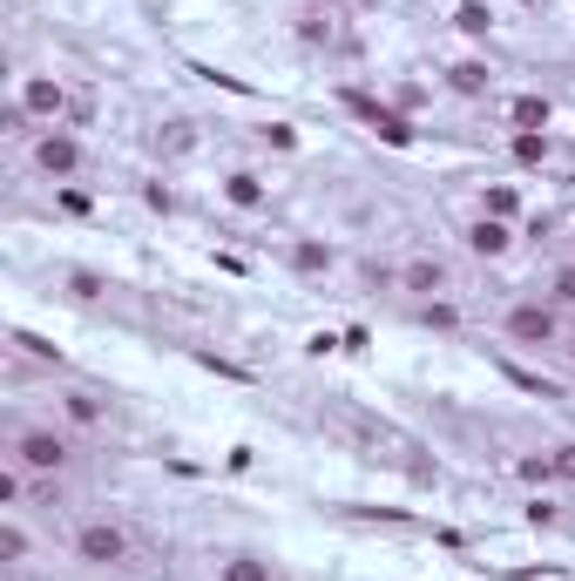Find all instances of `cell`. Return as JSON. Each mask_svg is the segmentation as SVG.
Instances as JSON below:
<instances>
[{
    "instance_id": "6da1fadb",
    "label": "cell",
    "mask_w": 575,
    "mask_h": 581,
    "mask_svg": "<svg viewBox=\"0 0 575 581\" xmlns=\"http://www.w3.org/2000/svg\"><path fill=\"white\" fill-rule=\"evenodd\" d=\"M508 339H514V345H555V339H562L555 304H549V298H522V304H508Z\"/></svg>"
},
{
    "instance_id": "7a4b0ae2",
    "label": "cell",
    "mask_w": 575,
    "mask_h": 581,
    "mask_svg": "<svg viewBox=\"0 0 575 581\" xmlns=\"http://www.w3.org/2000/svg\"><path fill=\"white\" fill-rule=\"evenodd\" d=\"M75 561H88V568H123L129 561V534L115 528V521H82L75 528Z\"/></svg>"
},
{
    "instance_id": "3957f363",
    "label": "cell",
    "mask_w": 575,
    "mask_h": 581,
    "mask_svg": "<svg viewBox=\"0 0 575 581\" xmlns=\"http://www.w3.org/2000/svg\"><path fill=\"white\" fill-rule=\"evenodd\" d=\"M8 460H21L27 473H62L68 467V440L54 433V426H27V433H14V453Z\"/></svg>"
},
{
    "instance_id": "277c9868",
    "label": "cell",
    "mask_w": 575,
    "mask_h": 581,
    "mask_svg": "<svg viewBox=\"0 0 575 581\" xmlns=\"http://www.w3.org/2000/svg\"><path fill=\"white\" fill-rule=\"evenodd\" d=\"M21 109L35 115L41 129H68V109H75V102H68V88L54 81V75H27V81H21Z\"/></svg>"
},
{
    "instance_id": "5b68a950",
    "label": "cell",
    "mask_w": 575,
    "mask_h": 581,
    "mask_svg": "<svg viewBox=\"0 0 575 581\" xmlns=\"http://www.w3.org/2000/svg\"><path fill=\"white\" fill-rule=\"evenodd\" d=\"M35 169L54 176V182H68V176L82 169V142H75V129H41V136H35Z\"/></svg>"
},
{
    "instance_id": "8992f818",
    "label": "cell",
    "mask_w": 575,
    "mask_h": 581,
    "mask_svg": "<svg viewBox=\"0 0 575 581\" xmlns=\"http://www.w3.org/2000/svg\"><path fill=\"white\" fill-rule=\"evenodd\" d=\"M508 243H514V230H508L501 217H474V230H467V251H474V257H501Z\"/></svg>"
},
{
    "instance_id": "52a82bcc",
    "label": "cell",
    "mask_w": 575,
    "mask_h": 581,
    "mask_svg": "<svg viewBox=\"0 0 575 581\" xmlns=\"http://www.w3.org/2000/svg\"><path fill=\"white\" fill-rule=\"evenodd\" d=\"M447 88H453V96H488V88H495V68H488V61H453V68H447Z\"/></svg>"
},
{
    "instance_id": "ba28073f",
    "label": "cell",
    "mask_w": 575,
    "mask_h": 581,
    "mask_svg": "<svg viewBox=\"0 0 575 581\" xmlns=\"http://www.w3.org/2000/svg\"><path fill=\"white\" fill-rule=\"evenodd\" d=\"M453 27H461L467 41H488V27H495V8H488V0H461V8H453Z\"/></svg>"
},
{
    "instance_id": "9c48e42d",
    "label": "cell",
    "mask_w": 575,
    "mask_h": 581,
    "mask_svg": "<svg viewBox=\"0 0 575 581\" xmlns=\"http://www.w3.org/2000/svg\"><path fill=\"white\" fill-rule=\"evenodd\" d=\"M400 285H407V291H420V298H434V291H447V270H440V264H427V257H413V264L400 270Z\"/></svg>"
},
{
    "instance_id": "30bf717a",
    "label": "cell",
    "mask_w": 575,
    "mask_h": 581,
    "mask_svg": "<svg viewBox=\"0 0 575 581\" xmlns=\"http://www.w3.org/2000/svg\"><path fill=\"white\" fill-rule=\"evenodd\" d=\"M217 581H271V561L264 555H224L217 561Z\"/></svg>"
},
{
    "instance_id": "8fae6325",
    "label": "cell",
    "mask_w": 575,
    "mask_h": 581,
    "mask_svg": "<svg viewBox=\"0 0 575 581\" xmlns=\"http://www.w3.org/2000/svg\"><path fill=\"white\" fill-rule=\"evenodd\" d=\"M366 122H373V129H379L392 149H407V142H413V122H407L400 109H379V102H373V115H366Z\"/></svg>"
},
{
    "instance_id": "7c38bea8",
    "label": "cell",
    "mask_w": 575,
    "mask_h": 581,
    "mask_svg": "<svg viewBox=\"0 0 575 581\" xmlns=\"http://www.w3.org/2000/svg\"><path fill=\"white\" fill-rule=\"evenodd\" d=\"M514 129H549V96H514Z\"/></svg>"
},
{
    "instance_id": "4fadbf2b",
    "label": "cell",
    "mask_w": 575,
    "mask_h": 581,
    "mask_svg": "<svg viewBox=\"0 0 575 581\" xmlns=\"http://www.w3.org/2000/svg\"><path fill=\"white\" fill-rule=\"evenodd\" d=\"M514 163H549V129H514Z\"/></svg>"
},
{
    "instance_id": "5bb4252c",
    "label": "cell",
    "mask_w": 575,
    "mask_h": 581,
    "mask_svg": "<svg viewBox=\"0 0 575 581\" xmlns=\"http://www.w3.org/2000/svg\"><path fill=\"white\" fill-rule=\"evenodd\" d=\"M224 197H230V203H237V210H258V203H264V182H258V176H251V169H237V176H230V182H224Z\"/></svg>"
},
{
    "instance_id": "9a60e30c",
    "label": "cell",
    "mask_w": 575,
    "mask_h": 581,
    "mask_svg": "<svg viewBox=\"0 0 575 581\" xmlns=\"http://www.w3.org/2000/svg\"><path fill=\"white\" fill-rule=\"evenodd\" d=\"M21 501H27V467L8 460V467H0V507H21Z\"/></svg>"
},
{
    "instance_id": "2e32d148",
    "label": "cell",
    "mask_w": 575,
    "mask_h": 581,
    "mask_svg": "<svg viewBox=\"0 0 575 581\" xmlns=\"http://www.w3.org/2000/svg\"><path fill=\"white\" fill-rule=\"evenodd\" d=\"M62 413H68L75 426H102V400H96V392H68Z\"/></svg>"
},
{
    "instance_id": "e0dca14e",
    "label": "cell",
    "mask_w": 575,
    "mask_h": 581,
    "mask_svg": "<svg viewBox=\"0 0 575 581\" xmlns=\"http://www.w3.org/2000/svg\"><path fill=\"white\" fill-rule=\"evenodd\" d=\"M514 210H522V197H514V190H508V182H495V190H488V197H480V217H501V224H508V217H514Z\"/></svg>"
},
{
    "instance_id": "ac0fdd59",
    "label": "cell",
    "mask_w": 575,
    "mask_h": 581,
    "mask_svg": "<svg viewBox=\"0 0 575 581\" xmlns=\"http://www.w3.org/2000/svg\"><path fill=\"white\" fill-rule=\"evenodd\" d=\"M0 561H27V534H21V521H0Z\"/></svg>"
},
{
    "instance_id": "d6986e66",
    "label": "cell",
    "mask_w": 575,
    "mask_h": 581,
    "mask_svg": "<svg viewBox=\"0 0 575 581\" xmlns=\"http://www.w3.org/2000/svg\"><path fill=\"white\" fill-rule=\"evenodd\" d=\"M291 264H298V270H332V251H325V243H298Z\"/></svg>"
},
{
    "instance_id": "ffe728a7",
    "label": "cell",
    "mask_w": 575,
    "mask_h": 581,
    "mask_svg": "<svg viewBox=\"0 0 575 581\" xmlns=\"http://www.w3.org/2000/svg\"><path fill=\"white\" fill-rule=\"evenodd\" d=\"M190 142H197V136L184 129V122H170V136H163V156H190Z\"/></svg>"
},
{
    "instance_id": "44dd1931",
    "label": "cell",
    "mask_w": 575,
    "mask_h": 581,
    "mask_svg": "<svg viewBox=\"0 0 575 581\" xmlns=\"http://www.w3.org/2000/svg\"><path fill=\"white\" fill-rule=\"evenodd\" d=\"M68 291H75V298H96L102 278H96V270H68Z\"/></svg>"
},
{
    "instance_id": "7402d4cb",
    "label": "cell",
    "mask_w": 575,
    "mask_h": 581,
    "mask_svg": "<svg viewBox=\"0 0 575 581\" xmlns=\"http://www.w3.org/2000/svg\"><path fill=\"white\" fill-rule=\"evenodd\" d=\"M549 467H555V480H575V446H555Z\"/></svg>"
},
{
    "instance_id": "603a6c76",
    "label": "cell",
    "mask_w": 575,
    "mask_h": 581,
    "mask_svg": "<svg viewBox=\"0 0 575 581\" xmlns=\"http://www.w3.org/2000/svg\"><path fill=\"white\" fill-rule=\"evenodd\" d=\"M549 298H555V304H575V264L555 270V291H549Z\"/></svg>"
},
{
    "instance_id": "cb8c5ba5",
    "label": "cell",
    "mask_w": 575,
    "mask_h": 581,
    "mask_svg": "<svg viewBox=\"0 0 575 581\" xmlns=\"http://www.w3.org/2000/svg\"><path fill=\"white\" fill-rule=\"evenodd\" d=\"M427 325H440V331H447V325H453V304H440V298H427Z\"/></svg>"
}]
</instances>
